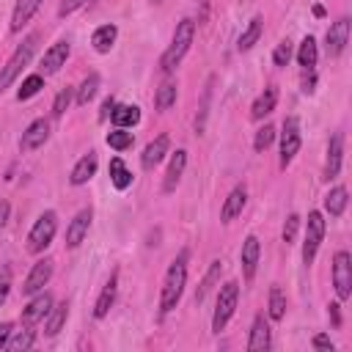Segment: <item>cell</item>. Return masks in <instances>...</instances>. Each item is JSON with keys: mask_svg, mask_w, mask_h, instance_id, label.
<instances>
[{"mask_svg": "<svg viewBox=\"0 0 352 352\" xmlns=\"http://www.w3.org/2000/svg\"><path fill=\"white\" fill-rule=\"evenodd\" d=\"M184 283H187V250L179 253V258L170 261L168 272H165V280H162V294H160V311L168 314L179 305L182 300V292H184Z\"/></svg>", "mask_w": 352, "mask_h": 352, "instance_id": "obj_1", "label": "cell"}, {"mask_svg": "<svg viewBox=\"0 0 352 352\" xmlns=\"http://www.w3.org/2000/svg\"><path fill=\"white\" fill-rule=\"evenodd\" d=\"M192 36H195V22H192V19H182V22L176 25V30H173V38H170L168 50H165L162 58H160V72H162V74H170V72L182 63V58L187 55V50H190V44H192Z\"/></svg>", "mask_w": 352, "mask_h": 352, "instance_id": "obj_2", "label": "cell"}, {"mask_svg": "<svg viewBox=\"0 0 352 352\" xmlns=\"http://www.w3.org/2000/svg\"><path fill=\"white\" fill-rule=\"evenodd\" d=\"M38 38H41L38 33H30V36H28V38H25V41H22L16 50H14V55L8 58V63L0 69V94H3V91H6V88L14 82V80H16V74H19V72H22V69L30 63L33 52L38 50Z\"/></svg>", "mask_w": 352, "mask_h": 352, "instance_id": "obj_3", "label": "cell"}, {"mask_svg": "<svg viewBox=\"0 0 352 352\" xmlns=\"http://www.w3.org/2000/svg\"><path fill=\"white\" fill-rule=\"evenodd\" d=\"M236 300H239V283L236 280H228L220 286V294H217V305H214V314H212V330L220 333L228 319L234 316V308H236Z\"/></svg>", "mask_w": 352, "mask_h": 352, "instance_id": "obj_4", "label": "cell"}, {"mask_svg": "<svg viewBox=\"0 0 352 352\" xmlns=\"http://www.w3.org/2000/svg\"><path fill=\"white\" fill-rule=\"evenodd\" d=\"M302 143V132H300V118L297 116H286L283 118V132H280V168H289L292 160L297 157Z\"/></svg>", "mask_w": 352, "mask_h": 352, "instance_id": "obj_5", "label": "cell"}, {"mask_svg": "<svg viewBox=\"0 0 352 352\" xmlns=\"http://www.w3.org/2000/svg\"><path fill=\"white\" fill-rule=\"evenodd\" d=\"M55 231H58V214H55V212H44V214L33 223V228H30V234H28V250H30V253H41V250L52 242Z\"/></svg>", "mask_w": 352, "mask_h": 352, "instance_id": "obj_6", "label": "cell"}, {"mask_svg": "<svg viewBox=\"0 0 352 352\" xmlns=\"http://www.w3.org/2000/svg\"><path fill=\"white\" fill-rule=\"evenodd\" d=\"M322 239H324V217H322V212H308L305 242H302V261H305V264H314Z\"/></svg>", "mask_w": 352, "mask_h": 352, "instance_id": "obj_7", "label": "cell"}, {"mask_svg": "<svg viewBox=\"0 0 352 352\" xmlns=\"http://www.w3.org/2000/svg\"><path fill=\"white\" fill-rule=\"evenodd\" d=\"M333 286L338 300H349L352 294V258L346 250H338L333 256Z\"/></svg>", "mask_w": 352, "mask_h": 352, "instance_id": "obj_8", "label": "cell"}, {"mask_svg": "<svg viewBox=\"0 0 352 352\" xmlns=\"http://www.w3.org/2000/svg\"><path fill=\"white\" fill-rule=\"evenodd\" d=\"M52 278V258H38L22 283V294H38Z\"/></svg>", "mask_w": 352, "mask_h": 352, "instance_id": "obj_9", "label": "cell"}, {"mask_svg": "<svg viewBox=\"0 0 352 352\" xmlns=\"http://www.w3.org/2000/svg\"><path fill=\"white\" fill-rule=\"evenodd\" d=\"M324 41H327V44H324L327 55H330V58H338V55L344 52L346 41H349V19L341 16L338 22H333L330 30H327V36H324Z\"/></svg>", "mask_w": 352, "mask_h": 352, "instance_id": "obj_10", "label": "cell"}, {"mask_svg": "<svg viewBox=\"0 0 352 352\" xmlns=\"http://www.w3.org/2000/svg\"><path fill=\"white\" fill-rule=\"evenodd\" d=\"M47 138H50V121L36 118V121L22 132V138H19V148H22V151H33V148L44 146Z\"/></svg>", "mask_w": 352, "mask_h": 352, "instance_id": "obj_11", "label": "cell"}, {"mask_svg": "<svg viewBox=\"0 0 352 352\" xmlns=\"http://www.w3.org/2000/svg\"><path fill=\"white\" fill-rule=\"evenodd\" d=\"M258 256H261L258 236L256 234H248L245 242H242V275H245V280H253L256 267H258Z\"/></svg>", "mask_w": 352, "mask_h": 352, "instance_id": "obj_12", "label": "cell"}, {"mask_svg": "<svg viewBox=\"0 0 352 352\" xmlns=\"http://www.w3.org/2000/svg\"><path fill=\"white\" fill-rule=\"evenodd\" d=\"M50 308H52V294L50 292H41V294H36L30 302H28V308H22V324H36V322H41L47 314H50Z\"/></svg>", "mask_w": 352, "mask_h": 352, "instance_id": "obj_13", "label": "cell"}, {"mask_svg": "<svg viewBox=\"0 0 352 352\" xmlns=\"http://www.w3.org/2000/svg\"><path fill=\"white\" fill-rule=\"evenodd\" d=\"M91 217H94L91 209H80V212L74 214V220H72L69 228H66V248H77V245L85 239V234H88V228H91Z\"/></svg>", "mask_w": 352, "mask_h": 352, "instance_id": "obj_14", "label": "cell"}, {"mask_svg": "<svg viewBox=\"0 0 352 352\" xmlns=\"http://www.w3.org/2000/svg\"><path fill=\"white\" fill-rule=\"evenodd\" d=\"M341 160H344V138L341 132H336L327 143V160H324V179H336L341 170Z\"/></svg>", "mask_w": 352, "mask_h": 352, "instance_id": "obj_15", "label": "cell"}, {"mask_svg": "<svg viewBox=\"0 0 352 352\" xmlns=\"http://www.w3.org/2000/svg\"><path fill=\"white\" fill-rule=\"evenodd\" d=\"M69 58V41H55L41 58V74H55Z\"/></svg>", "mask_w": 352, "mask_h": 352, "instance_id": "obj_16", "label": "cell"}, {"mask_svg": "<svg viewBox=\"0 0 352 352\" xmlns=\"http://www.w3.org/2000/svg\"><path fill=\"white\" fill-rule=\"evenodd\" d=\"M168 146H170V138H168V135H157V138L143 148L140 165H143L146 170H151L154 165H160V162H162V157L168 154Z\"/></svg>", "mask_w": 352, "mask_h": 352, "instance_id": "obj_17", "label": "cell"}, {"mask_svg": "<svg viewBox=\"0 0 352 352\" xmlns=\"http://www.w3.org/2000/svg\"><path fill=\"white\" fill-rule=\"evenodd\" d=\"M245 201H248V190H245V184H236V187L228 192V198H226V204H223V209H220V220H223V223H231V220L245 209Z\"/></svg>", "mask_w": 352, "mask_h": 352, "instance_id": "obj_18", "label": "cell"}, {"mask_svg": "<svg viewBox=\"0 0 352 352\" xmlns=\"http://www.w3.org/2000/svg\"><path fill=\"white\" fill-rule=\"evenodd\" d=\"M116 289H118V272H110V278H107V283H104V289H102V294L96 297V305H94L96 319H104L110 314V308L116 302Z\"/></svg>", "mask_w": 352, "mask_h": 352, "instance_id": "obj_19", "label": "cell"}, {"mask_svg": "<svg viewBox=\"0 0 352 352\" xmlns=\"http://www.w3.org/2000/svg\"><path fill=\"white\" fill-rule=\"evenodd\" d=\"M270 349V324L267 319L258 314L253 319V327H250V338H248V352H267Z\"/></svg>", "mask_w": 352, "mask_h": 352, "instance_id": "obj_20", "label": "cell"}, {"mask_svg": "<svg viewBox=\"0 0 352 352\" xmlns=\"http://www.w3.org/2000/svg\"><path fill=\"white\" fill-rule=\"evenodd\" d=\"M96 165H99V157H96V151H88V154H82L80 160H77V165L72 168V176H69V182L72 184H85L94 173H96Z\"/></svg>", "mask_w": 352, "mask_h": 352, "instance_id": "obj_21", "label": "cell"}, {"mask_svg": "<svg viewBox=\"0 0 352 352\" xmlns=\"http://www.w3.org/2000/svg\"><path fill=\"white\" fill-rule=\"evenodd\" d=\"M184 165H187V151L184 148H176V154L170 157V165L165 170V182H162V190L165 192H173L176 190V184H179V179L184 173Z\"/></svg>", "mask_w": 352, "mask_h": 352, "instance_id": "obj_22", "label": "cell"}, {"mask_svg": "<svg viewBox=\"0 0 352 352\" xmlns=\"http://www.w3.org/2000/svg\"><path fill=\"white\" fill-rule=\"evenodd\" d=\"M275 102H278V88H275V85H267V88L256 96V102H253V107H250V116H253L256 121H261L264 116H270V113L275 110Z\"/></svg>", "mask_w": 352, "mask_h": 352, "instance_id": "obj_23", "label": "cell"}, {"mask_svg": "<svg viewBox=\"0 0 352 352\" xmlns=\"http://www.w3.org/2000/svg\"><path fill=\"white\" fill-rule=\"evenodd\" d=\"M41 3H44V0H16L14 14H11V30H14V33L22 30V28L30 22V16L38 11Z\"/></svg>", "mask_w": 352, "mask_h": 352, "instance_id": "obj_24", "label": "cell"}, {"mask_svg": "<svg viewBox=\"0 0 352 352\" xmlns=\"http://www.w3.org/2000/svg\"><path fill=\"white\" fill-rule=\"evenodd\" d=\"M110 118H113V124L121 126V129L135 126V124L140 121V107H135V104H116L113 113H110Z\"/></svg>", "mask_w": 352, "mask_h": 352, "instance_id": "obj_25", "label": "cell"}, {"mask_svg": "<svg viewBox=\"0 0 352 352\" xmlns=\"http://www.w3.org/2000/svg\"><path fill=\"white\" fill-rule=\"evenodd\" d=\"M261 30H264V19H261V16H253V19L248 22V28L242 30L239 41H236V50H239V52L250 50V47H253V44L261 38Z\"/></svg>", "mask_w": 352, "mask_h": 352, "instance_id": "obj_26", "label": "cell"}, {"mask_svg": "<svg viewBox=\"0 0 352 352\" xmlns=\"http://www.w3.org/2000/svg\"><path fill=\"white\" fill-rule=\"evenodd\" d=\"M116 36H118V28L116 25H102V28L94 30L91 44H94L96 52H110V47L116 44Z\"/></svg>", "mask_w": 352, "mask_h": 352, "instance_id": "obj_27", "label": "cell"}, {"mask_svg": "<svg viewBox=\"0 0 352 352\" xmlns=\"http://www.w3.org/2000/svg\"><path fill=\"white\" fill-rule=\"evenodd\" d=\"M316 58H319L316 41H314V36H305V38L300 41V50H297V63H300L302 69H314V66H316Z\"/></svg>", "mask_w": 352, "mask_h": 352, "instance_id": "obj_28", "label": "cell"}, {"mask_svg": "<svg viewBox=\"0 0 352 352\" xmlns=\"http://www.w3.org/2000/svg\"><path fill=\"white\" fill-rule=\"evenodd\" d=\"M220 270H223V261H220V258H214V261L209 264V272L204 275L201 286L195 289V305H201V302H204V297L209 294V289H212V286H214V280L220 278Z\"/></svg>", "mask_w": 352, "mask_h": 352, "instance_id": "obj_29", "label": "cell"}, {"mask_svg": "<svg viewBox=\"0 0 352 352\" xmlns=\"http://www.w3.org/2000/svg\"><path fill=\"white\" fill-rule=\"evenodd\" d=\"M176 91H179V85L173 80H165L154 94V107L157 110H168L170 104H176Z\"/></svg>", "mask_w": 352, "mask_h": 352, "instance_id": "obj_30", "label": "cell"}, {"mask_svg": "<svg viewBox=\"0 0 352 352\" xmlns=\"http://www.w3.org/2000/svg\"><path fill=\"white\" fill-rule=\"evenodd\" d=\"M110 179H113V184H116L118 190H126V187L132 184V170L124 165L121 157H113V160H110Z\"/></svg>", "mask_w": 352, "mask_h": 352, "instance_id": "obj_31", "label": "cell"}, {"mask_svg": "<svg viewBox=\"0 0 352 352\" xmlns=\"http://www.w3.org/2000/svg\"><path fill=\"white\" fill-rule=\"evenodd\" d=\"M324 209H327L333 217L344 214V209H346V187H333V190L324 195Z\"/></svg>", "mask_w": 352, "mask_h": 352, "instance_id": "obj_32", "label": "cell"}, {"mask_svg": "<svg viewBox=\"0 0 352 352\" xmlns=\"http://www.w3.org/2000/svg\"><path fill=\"white\" fill-rule=\"evenodd\" d=\"M212 85H214V74L206 80L204 94H201V104H198V116H195V132H204L206 126V113H209V99H212Z\"/></svg>", "mask_w": 352, "mask_h": 352, "instance_id": "obj_33", "label": "cell"}, {"mask_svg": "<svg viewBox=\"0 0 352 352\" xmlns=\"http://www.w3.org/2000/svg\"><path fill=\"white\" fill-rule=\"evenodd\" d=\"M66 316H69V302L66 300L58 302V305H52L50 308V322H47V336H58V330L63 327Z\"/></svg>", "mask_w": 352, "mask_h": 352, "instance_id": "obj_34", "label": "cell"}, {"mask_svg": "<svg viewBox=\"0 0 352 352\" xmlns=\"http://www.w3.org/2000/svg\"><path fill=\"white\" fill-rule=\"evenodd\" d=\"M270 319L272 322H280L283 319V314H286V297H283V292H280V286H272L270 289Z\"/></svg>", "mask_w": 352, "mask_h": 352, "instance_id": "obj_35", "label": "cell"}, {"mask_svg": "<svg viewBox=\"0 0 352 352\" xmlns=\"http://www.w3.org/2000/svg\"><path fill=\"white\" fill-rule=\"evenodd\" d=\"M33 341H36V333L30 330V324H25L22 330H16V336L8 338V349H14V352H25V349L33 346Z\"/></svg>", "mask_w": 352, "mask_h": 352, "instance_id": "obj_36", "label": "cell"}, {"mask_svg": "<svg viewBox=\"0 0 352 352\" xmlns=\"http://www.w3.org/2000/svg\"><path fill=\"white\" fill-rule=\"evenodd\" d=\"M41 88H44V77H41V74H30V77L22 80V85H19V91H16V99L25 102V99L36 96Z\"/></svg>", "mask_w": 352, "mask_h": 352, "instance_id": "obj_37", "label": "cell"}, {"mask_svg": "<svg viewBox=\"0 0 352 352\" xmlns=\"http://www.w3.org/2000/svg\"><path fill=\"white\" fill-rule=\"evenodd\" d=\"M96 88H99V74H96V72H91V74L80 82V88H77V104H88V102L94 99Z\"/></svg>", "mask_w": 352, "mask_h": 352, "instance_id": "obj_38", "label": "cell"}, {"mask_svg": "<svg viewBox=\"0 0 352 352\" xmlns=\"http://www.w3.org/2000/svg\"><path fill=\"white\" fill-rule=\"evenodd\" d=\"M107 146L110 148H116V151H124V148H129L132 146V132H126V129H113V132H107Z\"/></svg>", "mask_w": 352, "mask_h": 352, "instance_id": "obj_39", "label": "cell"}, {"mask_svg": "<svg viewBox=\"0 0 352 352\" xmlns=\"http://www.w3.org/2000/svg\"><path fill=\"white\" fill-rule=\"evenodd\" d=\"M275 140V126L272 124H264L261 129H256V138H253V148L256 151H264L270 143Z\"/></svg>", "mask_w": 352, "mask_h": 352, "instance_id": "obj_40", "label": "cell"}, {"mask_svg": "<svg viewBox=\"0 0 352 352\" xmlns=\"http://www.w3.org/2000/svg\"><path fill=\"white\" fill-rule=\"evenodd\" d=\"M69 102H72V88H63V91L55 96V102H52V116H55V118H60V116L66 113Z\"/></svg>", "mask_w": 352, "mask_h": 352, "instance_id": "obj_41", "label": "cell"}, {"mask_svg": "<svg viewBox=\"0 0 352 352\" xmlns=\"http://www.w3.org/2000/svg\"><path fill=\"white\" fill-rule=\"evenodd\" d=\"M297 228H300V217L297 214H289L286 223H283V242L292 245L297 239Z\"/></svg>", "mask_w": 352, "mask_h": 352, "instance_id": "obj_42", "label": "cell"}, {"mask_svg": "<svg viewBox=\"0 0 352 352\" xmlns=\"http://www.w3.org/2000/svg\"><path fill=\"white\" fill-rule=\"evenodd\" d=\"M272 60H275V66H286L292 60V44L289 41H280L275 47V52H272Z\"/></svg>", "mask_w": 352, "mask_h": 352, "instance_id": "obj_43", "label": "cell"}, {"mask_svg": "<svg viewBox=\"0 0 352 352\" xmlns=\"http://www.w3.org/2000/svg\"><path fill=\"white\" fill-rule=\"evenodd\" d=\"M8 292H11V267H3L0 270V305L6 302Z\"/></svg>", "mask_w": 352, "mask_h": 352, "instance_id": "obj_44", "label": "cell"}, {"mask_svg": "<svg viewBox=\"0 0 352 352\" xmlns=\"http://www.w3.org/2000/svg\"><path fill=\"white\" fill-rule=\"evenodd\" d=\"M88 0H63L60 6H58V16H66V14H72V11H77L80 6H85Z\"/></svg>", "mask_w": 352, "mask_h": 352, "instance_id": "obj_45", "label": "cell"}, {"mask_svg": "<svg viewBox=\"0 0 352 352\" xmlns=\"http://www.w3.org/2000/svg\"><path fill=\"white\" fill-rule=\"evenodd\" d=\"M314 349H324V352H333V341H330V336H324V333H319V336H314Z\"/></svg>", "mask_w": 352, "mask_h": 352, "instance_id": "obj_46", "label": "cell"}, {"mask_svg": "<svg viewBox=\"0 0 352 352\" xmlns=\"http://www.w3.org/2000/svg\"><path fill=\"white\" fill-rule=\"evenodd\" d=\"M314 85H316V74H314V69H302V91L311 94Z\"/></svg>", "mask_w": 352, "mask_h": 352, "instance_id": "obj_47", "label": "cell"}, {"mask_svg": "<svg viewBox=\"0 0 352 352\" xmlns=\"http://www.w3.org/2000/svg\"><path fill=\"white\" fill-rule=\"evenodd\" d=\"M11 333H14V324H11V322H3V324H0V349H6V346H8Z\"/></svg>", "mask_w": 352, "mask_h": 352, "instance_id": "obj_48", "label": "cell"}, {"mask_svg": "<svg viewBox=\"0 0 352 352\" xmlns=\"http://www.w3.org/2000/svg\"><path fill=\"white\" fill-rule=\"evenodd\" d=\"M113 107H116V99H113V96L104 99V102H102V113H99V118H107V116L113 113Z\"/></svg>", "mask_w": 352, "mask_h": 352, "instance_id": "obj_49", "label": "cell"}, {"mask_svg": "<svg viewBox=\"0 0 352 352\" xmlns=\"http://www.w3.org/2000/svg\"><path fill=\"white\" fill-rule=\"evenodd\" d=\"M8 212H11L8 201H0V228H3V226H6V220H8Z\"/></svg>", "mask_w": 352, "mask_h": 352, "instance_id": "obj_50", "label": "cell"}, {"mask_svg": "<svg viewBox=\"0 0 352 352\" xmlns=\"http://www.w3.org/2000/svg\"><path fill=\"white\" fill-rule=\"evenodd\" d=\"M330 316H333V324L338 327V324H341V314H338V305H336V302L330 305Z\"/></svg>", "mask_w": 352, "mask_h": 352, "instance_id": "obj_51", "label": "cell"}, {"mask_svg": "<svg viewBox=\"0 0 352 352\" xmlns=\"http://www.w3.org/2000/svg\"><path fill=\"white\" fill-rule=\"evenodd\" d=\"M151 3H160V0H151Z\"/></svg>", "mask_w": 352, "mask_h": 352, "instance_id": "obj_52", "label": "cell"}]
</instances>
